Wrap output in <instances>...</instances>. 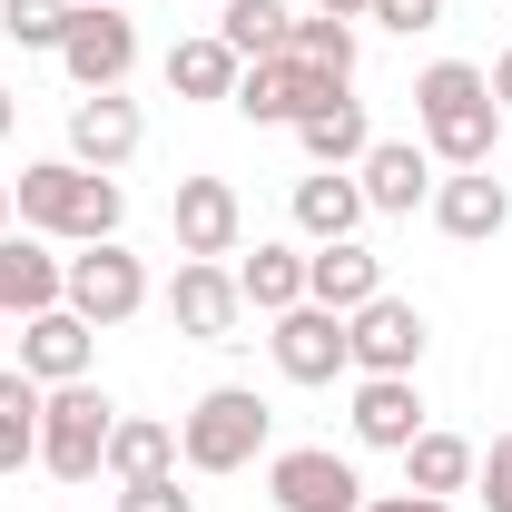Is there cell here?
Segmentation results:
<instances>
[{
  "instance_id": "obj_5",
  "label": "cell",
  "mask_w": 512,
  "mask_h": 512,
  "mask_svg": "<svg viewBox=\"0 0 512 512\" xmlns=\"http://www.w3.org/2000/svg\"><path fill=\"white\" fill-rule=\"evenodd\" d=\"M60 69L79 79V99L89 89H119L128 69H138V20H128L119 0H79L69 10V40H60Z\"/></svg>"
},
{
  "instance_id": "obj_6",
  "label": "cell",
  "mask_w": 512,
  "mask_h": 512,
  "mask_svg": "<svg viewBox=\"0 0 512 512\" xmlns=\"http://www.w3.org/2000/svg\"><path fill=\"white\" fill-rule=\"evenodd\" d=\"M60 306H69V316H89V325H128L138 306H148V266H138L119 237H99V247H79V256H69Z\"/></svg>"
},
{
  "instance_id": "obj_32",
  "label": "cell",
  "mask_w": 512,
  "mask_h": 512,
  "mask_svg": "<svg viewBox=\"0 0 512 512\" xmlns=\"http://www.w3.org/2000/svg\"><path fill=\"white\" fill-rule=\"evenodd\" d=\"M365 20H384V30H434V20H444V0H375Z\"/></svg>"
},
{
  "instance_id": "obj_25",
  "label": "cell",
  "mask_w": 512,
  "mask_h": 512,
  "mask_svg": "<svg viewBox=\"0 0 512 512\" xmlns=\"http://www.w3.org/2000/svg\"><path fill=\"white\" fill-rule=\"evenodd\" d=\"M20 463H40V384L20 375V365H0V483Z\"/></svg>"
},
{
  "instance_id": "obj_12",
  "label": "cell",
  "mask_w": 512,
  "mask_h": 512,
  "mask_svg": "<svg viewBox=\"0 0 512 512\" xmlns=\"http://www.w3.org/2000/svg\"><path fill=\"white\" fill-rule=\"evenodd\" d=\"M355 188H365V207H384V217H414V207L434 197V148H424V138H375V148L355 158Z\"/></svg>"
},
{
  "instance_id": "obj_9",
  "label": "cell",
  "mask_w": 512,
  "mask_h": 512,
  "mask_svg": "<svg viewBox=\"0 0 512 512\" xmlns=\"http://www.w3.org/2000/svg\"><path fill=\"white\" fill-rule=\"evenodd\" d=\"M266 493H276V512H365V473L325 444H296L266 463Z\"/></svg>"
},
{
  "instance_id": "obj_36",
  "label": "cell",
  "mask_w": 512,
  "mask_h": 512,
  "mask_svg": "<svg viewBox=\"0 0 512 512\" xmlns=\"http://www.w3.org/2000/svg\"><path fill=\"white\" fill-rule=\"evenodd\" d=\"M10 119H20V109H10V89H0V138H10Z\"/></svg>"
},
{
  "instance_id": "obj_34",
  "label": "cell",
  "mask_w": 512,
  "mask_h": 512,
  "mask_svg": "<svg viewBox=\"0 0 512 512\" xmlns=\"http://www.w3.org/2000/svg\"><path fill=\"white\" fill-rule=\"evenodd\" d=\"M493 109H512V50L493 60Z\"/></svg>"
},
{
  "instance_id": "obj_10",
  "label": "cell",
  "mask_w": 512,
  "mask_h": 512,
  "mask_svg": "<svg viewBox=\"0 0 512 512\" xmlns=\"http://www.w3.org/2000/svg\"><path fill=\"white\" fill-rule=\"evenodd\" d=\"M168 316H178V335H197V345H237V325H247L237 266H217V256H188V266H178V286H168Z\"/></svg>"
},
{
  "instance_id": "obj_33",
  "label": "cell",
  "mask_w": 512,
  "mask_h": 512,
  "mask_svg": "<svg viewBox=\"0 0 512 512\" xmlns=\"http://www.w3.org/2000/svg\"><path fill=\"white\" fill-rule=\"evenodd\" d=\"M365 512H453V503H434V493H365Z\"/></svg>"
},
{
  "instance_id": "obj_19",
  "label": "cell",
  "mask_w": 512,
  "mask_h": 512,
  "mask_svg": "<svg viewBox=\"0 0 512 512\" xmlns=\"http://www.w3.org/2000/svg\"><path fill=\"white\" fill-rule=\"evenodd\" d=\"M69 256H50V237H0V316H40L60 306Z\"/></svg>"
},
{
  "instance_id": "obj_30",
  "label": "cell",
  "mask_w": 512,
  "mask_h": 512,
  "mask_svg": "<svg viewBox=\"0 0 512 512\" xmlns=\"http://www.w3.org/2000/svg\"><path fill=\"white\" fill-rule=\"evenodd\" d=\"M473 493H483V512H512V434L493 453H473Z\"/></svg>"
},
{
  "instance_id": "obj_28",
  "label": "cell",
  "mask_w": 512,
  "mask_h": 512,
  "mask_svg": "<svg viewBox=\"0 0 512 512\" xmlns=\"http://www.w3.org/2000/svg\"><path fill=\"white\" fill-rule=\"evenodd\" d=\"M306 69H325V79H355V20H335V10H316V20H296V40H286Z\"/></svg>"
},
{
  "instance_id": "obj_23",
  "label": "cell",
  "mask_w": 512,
  "mask_h": 512,
  "mask_svg": "<svg viewBox=\"0 0 512 512\" xmlns=\"http://www.w3.org/2000/svg\"><path fill=\"white\" fill-rule=\"evenodd\" d=\"M237 69L247 60L207 30V40H178V50H168V89H178V99H237Z\"/></svg>"
},
{
  "instance_id": "obj_18",
  "label": "cell",
  "mask_w": 512,
  "mask_h": 512,
  "mask_svg": "<svg viewBox=\"0 0 512 512\" xmlns=\"http://www.w3.org/2000/svg\"><path fill=\"white\" fill-rule=\"evenodd\" d=\"M414 434H424V394H414V375H365V384H355V444L404 453Z\"/></svg>"
},
{
  "instance_id": "obj_13",
  "label": "cell",
  "mask_w": 512,
  "mask_h": 512,
  "mask_svg": "<svg viewBox=\"0 0 512 512\" xmlns=\"http://www.w3.org/2000/svg\"><path fill=\"white\" fill-rule=\"evenodd\" d=\"M89 335H99V325L69 316V306L20 316V375H30V384H79V375H89V355H99Z\"/></svg>"
},
{
  "instance_id": "obj_14",
  "label": "cell",
  "mask_w": 512,
  "mask_h": 512,
  "mask_svg": "<svg viewBox=\"0 0 512 512\" xmlns=\"http://www.w3.org/2000/svg\"><path fill=\"white\" fill-rule=\"evenodd\" d=\"M138 138H148V119H138V99H119V89H89L69 109V158L79 168H128Z\"/></svg>"
},
{
  "instance_id": "obj_17",
  "label": "cell",
  "mask_w": 512,
  "mask_h": 512,
  "mask_svg": "<svg viewBox=\"0 0 512 512\" xmlns=\"http://www.w3.org/2000/svg\"><path fill=\"white\" fill-rule=\"evenodd\" d=\"M384 296V256L355 247V237H335V247L306 256V306H335V316H355V306H375Z\"/></svg>"
},
{
  "instance_id": "obj_26",
  "label": "cell",
  "mask_w": 512,
  "mask_h": 512,
  "mask_svg": "<svg viewBox=\"0 0 512 512\" xmlns=\"http://www.w3.org/2000/svg\"><path fill=\"white\" fill-rule=\"evenodd\" d=\"M237 296H247L256 316H286V306H306V256L296 247H256L237 266Z\"/></svg>"
},
{
  "instance_id": "obj_35",
  "label": "cell",
  "mask_w": 512,
  "mask_h": 512,
  "mask_svg": "<svg viewBox=\"0 0 512 512\" xmlns=\"http://www.w3.org/2000/svg\"><path fill=\"white\" fill-rule=\"evenodd\" d=\"M316 10H335V20H365V10H375V0H316Z\"/></svg>"
},
{
  "instance_id": "obj_31",
  "label": "cell",
  "mask_w": 512,
  "mask_h": 512,
  "mask_svg": "<svg viewBox=\"0 0 512 512\" xmlns=\"http://www.w3.org/2000/svg\"><path fill=\"white\" fill-rule=\"evenodd\" d=\"M119 512H197L178 493V473H148V483H119Z\"/></svg>"
},
{
  "instance_id": "obj_15",
  "label": "cell",
  "mask_w": 512,
  "mask_h": 512,
  "mask_svg": "<svg viewBox=\"0 0 512 512\" xmlns=\"http://www.w3.org/2000/svg\"><path fill=\"white\" fill-rule=\"evenodd\" d=\"M434 227H444L453 247H483V237L512 227V188L493 178V168H453L444 188H434Z\"/></svg>"
},
{
  "instance_id": "obj_24",
  "label": "cell",
  "mask_w": 512,
  "mask_h": 512,
  "mask_svg": "<svg viewBox=\"0 0 512 512\" xmlns=\"http://www.w3.org/2000/svg\"><path fill=\"white\" fill-rule=\"evenodd\" d=\"M178 463V424H158V414H119L109 424V473L119 483H148V473H168Z\"/></svg>"
},
{
  "instance_id": "obj_27",
  "label": "cell",
  "mask_w": 512,
  "mask_h": 512,
  "mask_svg": "<svg viewBox=\"0 0 512 512\" xmlns=\"http://www.w3.org/2000/svg\"><path fill=\"white\" fill-rule=\"evenodd\" d=\"M217 40H227L237 60H276V50L296 40V10H286V0H227V20H217Z\"/></svg>"
},
{
  "instance_id": "obj_2",
  "label": "cell",
  "mask_w": 512,
  "mask_h": 512,
  "mask_svg": "<svg viewBox=\"0 0 512 512\" xmlns=\"http://www.w3.org/2000/svg\"><path fill=\"white\" fill-rule=\"evenodd\" d=\"M414 128L444 168H493V138H503V109H493V79L473 60H434L414 79Z\"/></svg>"
},
{
  "instance_id": "obj_4",
  "label": "cell",
  "mask_w": 512,
  "mask_h": 512,
  "mask_svg": "<svg viewBox=\"0 0 512 512\" xmlns=\"http://www.w3.org/2000/svg\"><path fill=\"white\" fill-rule=\"evenodd\" d=\"M109 424H119V404L99 394V384H40V473H60V483H89L99 463H109Z\"/></svg>"
},
{
  "instance_id": "obj_8",
  "label": "cell",
  "mask_w": 512,
  "mask_h": 512,
  "mask_svg": "<svg viewBox=\"0 0 512 512\" xmlns=\"http://www.w3.org/2000/svg\"><path fill=\"white\" fill-rule=\"evenodd\" d=\"M424 345H434V325H424V306H404V296H375V306L345 316V355H355V375H414Z\"/></svg>"
},
{
  "instance_id": "obj_37",
  "label": "cell",
  "mask_w": 512,
  "mask_h": 512,
  "mask_svg": "<svg viewBox=\"0 0 512 512\" xmlns=\"http://www.w3.org/2000/svg\"><path fill=\"white\" fill-rule=\"evenodd\" d=\"M10 217H20V207H10V188H0V237H10Z\"/></svg>"
},
{
  "instance_id": "obj_11",
  "label": "cell",
  "mask_w": 512,
  "mask_h": 512,
  "mask_svg": "<svg viewBox=\"0 0 512 512\" xmlns=\"http://www.w3.org/2000/svg\"><path fill=\"white\" fill-rule=\"evenodd\" d=\"M266 345H276V375H286V384H335L345 365H355V355H345V316H335V306H286Z\"/></svg>"
},
{
  "instance_id": "obj_16",
  "label": "cell",
  "mask_w": 512,
  "mask_h": 512,
  "mask_svg": "<svg viewBox=\"0 0 512 512\" xmlns=\"http://www.w3.org/2000/svg\"><path fill=\"white\" fill-rule=\"evenodd\" d=\"M168 217H178V256H237V227H247L227 178H178Z\"/></svg>"
},
{
  "instance_id": "obj_22",
  "label": "cell",
  "mask_w": 512,
  "mask_h": 512,
  "mask_svg": "<svg viewBox=\"0 0 512 512\" xmlns=\"http://www.w3.org/2000/svg\"><path fill=\"white\" fill-rule=\"evenodd\" d=\"M404 493H434V503H453V493H473V444L463 434H414L404 444Z\"/></svg>"
},
{
  "instance_id": "obj_20",
  "label": "cell",
  "mask_w": 512,
  "mask_h": 512,
  "mask_svg": "<svg viewBox=\"0 0 512 512\" xmlns=\"http://www.w3.org/2000/svg\"><path fill=\"white\" fill-rule=\"evenodd\" d=\"M296 148H306L316 168H355V158L375 148V119H365V99H345V89H335L325 109H306V119H296Z\"/></svg>"
},
{
  "instance_id": "obj_29",
  "label": "cell",
  "mask_w": 512,
  "mask_h": 512,
  "mask_svg": "<svg viewBox=\"0 0 512 512\" xmlns=\"http://www.w3.org/2000/svg\"><path fill=\"white\" fill-rule=\"evenodd\" d=\"M69 10H79V0H0V30H10L20 50H60V40H69Z\"/></svg>"
},
{
  "instance_id": "obj_38",
  "label": "cell",
  "mask_w": 512,
  "mask_h": 512,
  "mask_svg": "<svg viewBox=\"0 0 512 512\" xmlns=\"http://www.w3.org/2000/svg\"><path fill=\"white\" fill-rule=\"evenodd\" d=\"M119 10H128V0H119Z\"/></svg>"
},
{
  "instance_id": "obj_7",
  "label": "cell",
  "mask_w": 512,
  "mask_h": 512,
  "mask_svg": "<svg viewBox=\"0 0 512 512\" xmlns=\"http://www.w3.org/2000/svg\"><path fill=\"white\" fill-rule=\"evenodd\" d=\"M335 89H345V79L306 69L296 50H276V60H247V69H237V99H227V109H237V119H256V128H296L306 109H325Z\"/></svg>"
},
{
  "instance_id": "obj_3",
  "label": "cell",
  "mask_w": 512,
  "mask_h": 512,
  "mask_svg": "<svg viewBox=\"0 0 512 512\" xmlns=\"http://www.w3.org/2000/svg\"><path fill=\"white\" fill-rule=\"evenodd\" d=\"M266 394L256 384H207L188 414H178V463L188 473H237V463H256L266 453Z\"/></svg>"
},
{
  "instance_id": "obj_21",
  "label": "cell",
  "mask_w": 512,
  "mask_h": 512,
  "mask_svg": "<svg viewBox=\"0 0 512 512\" xmlns=\"http://www.w3.org/2000/svg\"><path fill=\"white\" fill-rule=\"evenodd\" d=\"M296 227L335 247V237H355L365 227V188H355V168H316V178H296Z\"/></svg>"
},
{
  "instance_id": "obj_1",
  "label": "cell",
  "mask_w": 512,
  "mask_h": 512,
  "mask_svg": "<svg viewBox=\"0 0 512 512\" xmlns=\"http://www.w3.org/2000/svg\"><path fill=\"white\" fill-rule=\"evenodd\" d=\"M10 207H20V227H30V237H69V247L119 237V217H128L119 178H109V168H79V158H40V168H20Z\"/></svg>"
}]
</instances>
